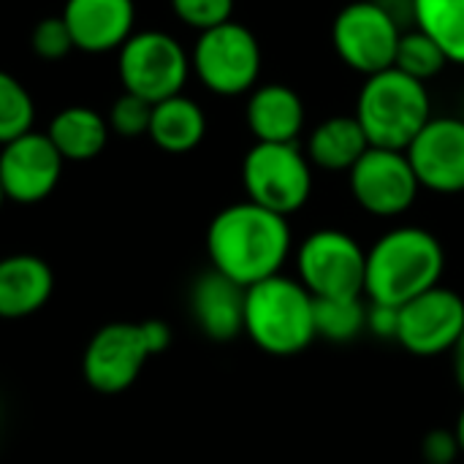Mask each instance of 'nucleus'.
Returning <instances> with one entry per match:
<instances>
[{"mask_svg":"<svg viewBox=\"0 0 464 464\" xmlns=\"http://www.w3.org/2000/svg\"><path fill=\"white\" fill-rule=\"evenodd\" d=\"M291 247L294 234L288 218L253 201H239L220 209L207 228L212 269L242 288L280 275L291 258Z\"/></svg>","mask_w":464,"mask_h":464,"instance_id":"nucleus-1","label":"nucleus"},{"mask_svg":"<svg viewBox=\"0 0 464 464\" xmlns=\"http://www.w3.org/2000/svg\"><path fill=\"white\" fill-rule=\"evenodd\" d=\"M446 272L443 242L421 226H397L367 250L364 299L402 307L440 285Z\"/></svg>","mask_w":464,"mask_h":464,"instance_id":"nucleus-2","label":"nucleus"},{"mask_svg":"<svg viewBox=\"0 0 464 464\" xmlns=\"http://www.w3.org/2000/svg\"><path fill=\"white\" fill-rule=\"evenodd\" d=\"M353 117L359 120L370 147L405 152L432 120V98L424 82L392 65L381 73L364 76Z\"/></svg>","mask_w":464,"mask_h":464,"instance_id":"nucleus-3","label":"nucleus"},{"mask_svg":"<svg viewBox=\"0 0 464 464\" xmlns=\"http://www.w3.org/2000/svg\"><path fill=\"white\" fill-rule=\"evenodd\" d=\"M245 334L269 356H296L315 337V296L288 275L245 291Z\"/></svg>","mask_w":464,"mask_h":464,"instance_id":"nucleus-4","label":"nucleus"},{"mask_svg":"<svg viewBox=\"0 0 464 464\" xmlns=\"http://www.w3.org/2000/svg\"><path fill=\"white\" fill-rule=\"evenodd\" d=\"M171 332L163 321L109 324L92 334L84 351V381L101 394H120L130 389L150 356L169 348Z\"/></svg>","mask_w":464,"mask_h":464,"instance_id":"nucleus-5","label":"nucleus"},{"mask_svg":"<svg viewBox=\"0 0 464 464\" xmlns=\"http://www.w3.org/2000/svg\"><path fill=\"white\" fill-rule=\"evenodd\" d=\"M261 63L264 52L256 33L234 19L198 33L190 54V68L198 82L223 98H237L256 90Z\"/></svg>","mask_w":464,"mask_h":464,"instance_id":"nucleus-6","label":"nucleus"},{"mask_svg":"<svg viewBox=\"0 0 464 464\" xmlns=\"http://www.w3.org/2000/svg\"><path fill=\"white\" fill-rule=\"evenodd\" d=\"M242 185L247 201L288 218L313 196V163L296 144L256 141L242 160Z\"/></svg>","mask_w":464,"mask_h":464,"instance_id":"nucleus-7","label":"nucleus"},{"mask_svg":"<svg viewBox=\"0 0 464 464\" xmlns=\"http://www.w3.org/2000/svg\"><path fill=\"white\" fill-rule=\"evenodd\" d=\"M117 52V73L122 90L150 103L179 95L193 71L185 46L163 30L133 33Z\"/></svg>","mask_w":464,"mask_h":464,"instance_id":"nucleus-8","label":"nucleus"},{"mask_svg":"<svg viewBox=\"0 0 464 464\" xmlns=\"http://www.w3.org/2000/svg\"><path fill=\"white\" fill-rule=\"evenodd\" d=\"M296 280L315 296H364L367 250L340 228H318L296 247Z\"/></svg>","mask_w":464,"mask_h":464,"instance_id":"nucleus-9","label":"nucleus"},{"mask_svg":"<svg viewBox=\"0 0 464 464\" xmlns=\"http://www.w3.org/2000/svg\"><path fill=\"white\" fill-rule=\"evenodd\" d=\"M402 33L378 0H353L332 22V46L351 71L372 76L394 65Z\"/></svg>","mask_w":464,"mask_h":464,"instance_id":"nucleus-10","label":"nucleus"},{"mask_svg":"<svg viewBox=\"0 0 464 464\" xmlns=\"http://www.w3.org/2000/svg\"><path fill=\"white\" fill-rule=\"evenodd\" d=\"M348 188L353 201L372 218H400L421 193L408 155L381 147H370L356 160L348 171Z\"/></svg>","mask_w":464,"mask_h":464,"instance_id":"nucleus-11","label":"nucleus"},{"mask_svg":"<svg viewBox=\"0 0 464 464\" xmlns=\"http://www.w3.org/2000/svg\"><path fill=\"white\" fill-rule=\"evenodd\" d=\"M464 332V299L438 285L400 307V332L397 343L421 359L440 356L459 345Z\"/></svg>","mask_w":464,"mask_h":464,"instance_id":"nucleus-12","label":"nucleus"},{"mask_svg":"<svg viewBox=\"0 0 464 464\" xmlns=\"http://www.w3.org/2000/svg\"><path fill=\"white\" fill-rule=\"evenodd\" d=\"M421 190L464 193V117H432L405 150Z\"/></svg>","mask_w":464,"mask_h":464,"instance_id":"nucleus-13","label":"nucleus"},{"mask_svg":"<svg viewBox=\"0 0 464 464\" xmlns=\"http://www.w3.org/2000/svg\"><path fill=\"white\" fill-rule=\"evenodd\" d=\"M63 174V155L46 133L27 130L0 150V188L5 198L35 204L46 198Z\"/></svg>","mask_w":464,"mask_h":464,"instance_id":"nucleus-14","label":"nucleus"},{"mask_svg":"<svg viewBox=\"0 0 464 464\" xmlns=\"http://www.w3.org/2000/svg\"><path fill=\"white\" fill-rule=\"evenodd\" d=\"M63 19L73 38V49L111 52L120 49L136 24L133 0H65Z\"/></svg>","mask_w":464,"mask_h":464,"instance_id":"nucleus-15","label":"nucleus"},{"mask_svg":"<svg viewBox=\"0 0 464 464\" xmlns=\"http://www.w3.org/2000/svg\"><path fill=\"white\" fill-rule=\"evenodd\" d=\"M304 101L283 82L258 84L247 92L245 122L256 141L296 144L304 130Z\"/></svg>","mask_w":464,"mask_h":464,"instance_id":"nucleus-16","label":"nucleus"},{"mask_svg":"<svg viewBox=\"0 0 464 464\" xmlns=\"http://www.w3.org/2000/svg\"><path fill=\"white\" fill-rule=\"evenodd\" d=\"M245 291L234 280L209 269L201 275L190 291V310L198 329L215 340L228 343L245 332Z\"/></svg>","mask_w":464,"mask_h":464,"instance_id":"nucleus-17","label":"nucleus"},{"mask_svg":"<svg viewBox=\"0 0 464 464\" xmlns=\"http://www.w3.org/2000/svg\"><path fill=\"white\" fill-rule=\"evenodd\" d=\"M54 288L52 269L38 256L0 258V318H27L38 313Z\"/></svg>","mask_w":464,"mask_h":464,"instance_id":"nucleus-18","label":"nucleus"},{"mask_svg":"<svg viewBox=\"0 0 464 464\" xmlns=\"http://www.w3.org/2000/svg\"><path fill=\"white\" fill-rule=\"evenodd\" d=\"M370 150V141L353 114H334L321 120L307 136L304 155L313 169L321 171H351L356 160Z\"/></svg>","mask_w":464,"mask_h":464,"instance_id":"nucleus-19","label":"nucleus"},{"mask_svg":"<svg viewBox=\"0 0 464 464\" xmlns=\"http://www.w3.org/2000/svg\"><path fill=\"white\" fill-rule=\"evenodd\" d=\"M155 147L171 155H185L196 150L207 136V114L204 109L188 95H171L152 106L150 130Z\"/></svg>","mask_w":464,"mask_h":464,"instance_id":"nucleus-20","label":"nucleus"},{"mask_svg":"<svg viewBox=\"0 0 464 464\" xmlns=\"http://www.w3.org/2000/svg\"><path fill=\"white\" fill-rule=\"evenodd\" d=\"M109 120L90 106H68L49 122V141L63 160H90L103 152L109 141Z\"/></svg>","mask_w":464,"mask_h":464,"instance_id":"nucleus-21","label":"nucleus"},{"mask_svg":"<svg viewBox=\"0 0 464 464\" xmlns=\"http://www.w3.org/2000/svg\"><path fill=\"white\" fill-rule=\"evenodd\" d=\"M413 24L443 49L449 63L464 65V0H413Z\"/></svg>","mask_w":464,"mask_h":464,"instance_id":"nucleus-22","label":"nucleus"},{"mask_svg":"<svg viewBox=\"0 0 464 464\" xmlns=\"http://www.w3.org/2000/svg\"><path fill=\"white\" fill-rule=\"evenodd\" d=\"M367 334V299L364 296H329L315 299V337L326 343H353Z\"/></svg>","mask_w":464,"mask_h":464,"instance_id":"nucleus-23","label":"nucleus"},{"mask_svg":"<svg viewBox=\"0 0 464 464\" xmlns=\"http://www.w3.org/2000/svg\"><path fill=\"white\" fill-rule=\"evenodd\" d=\"M446 65H449V60H446L443 49L430 35H424L416 27L402 33L400 46H397V57H394V68H400L402 73H408V76H413V79L427 84Z\"/></svg>","mask_w":464,"mask_h":464,"instance_id":"nucleus-24","label":"nucleus"},{"mask_svg":"<svg viewBox=\"0 0 464 464\" xmlns=\"http://www.w3.org/2000/svg\"><path fill=\"white\" fill-rule=\"evenodd\" d=\"M33 120L35 106L24 84L16 76L0 71V144H8L33 130Z\"/></svg>","mask_w":464,"mask_h":464,"instance_id":"nucleus-25","label":"nucleus"},{"mask_svg":"<svg viewBox=\"0 0 464 464\" xmlns=\"http://www.w3.org/2000/svg\"><path fill=\"white\" fill-rule=\"evenodd\" d=\"M152 106L155 103H150L133 92H122L109 111V128L120 136H128V139L144 136L150 130Z\"/></svg>","mask_w":464,"mask_h":464,"instance_id":"nucleus-26","label":"nucleus"},{"mask_svg":"<svg viewBox=\"0 0 464 464\" xmlns=\"http://www.w3.org/2000/svg\"><path fill=\"white\" fill-rule=\"evenodd\" d=\"M234 3L237 0H171V11L182 24L204 33L223 22H231Z\"/></svg>","mask_w":464,"mask_h":464,"instance_id":"nucleus-27","label":"nucleus"},{"mask_svg":"<svg viewBox=\"0 0 464 464\" xmlns=\"http://www.w3.org/2000/svg\"><path fill=\"white\" fill-rule=\"evenodd\" d=\"M30 46L44 60H60L73 49V38L68 33V24L63 16H46L33 27Z\"/></svg>","mask_w":464,"mask_h":464,"instance_id":"nucleus-28","label":"nucleus"},{"mask_svg":"<svg viewBox=\"0 0 464 464\" xmlns=\"http://www.w3.org/2000/svg\"><path fill=\"white\" fill-rule=\"evenodd\" d=\"M421 457L424 464H454L462 457L459 440L454 430H432L421 440Z\"/></svg>","mask_w":464,"mask_h":464,"instance_id":"nucleus-29","label":"nucleus"},{"mask_svg":"<svg viewBox=\"0 0 464 464\" xmlns=\"http://www.w3.org/2000/svg\"><path fill=\"white\" fill-rule=\"evenodd\" d=\"M397 332H400V307L367 302V334L397 343Z\"/></svg>","mask_w":464,"mask_h":464,"instance_id":"nucleus-30","label":"nucleus"},{"mask_svg":"<svg viewBox=\"0 0 464 464\" xmlns=\"http://www.w3.org/2000/svg\"><path fill=\"white\" fill-rule=\"evenodd\" d=\"M378 3L383 5V11H386L400 27H405V24L413 22V0H378Z\"/></svg>","mask_w":464,"mask_h":464,"instance_id":"nucleus-31","label":"nucleus"},{"mask_svg":"<svg viewBox=\"0 0 464 464\" xmlns=\"http://www.w3.org/2000/svg\"><path fill=\"white\" fill-rule=\"evenodd\" d=\"M454 435H457V440H459V449H462V454H464V408L459 411V416H457V424H454Z\"/></svg>","mask_w":464,"mask_h":464,"instance_id":"nucleus-32","label":"nucleus"},{"mask_svg":"<svg viewBox=\"0 0 464 464\" xmlns=\"http://www.w3.org/2000/svg\"><path fill=\"white\" fill-rule=\"evenodd\" d=\"M454 353H462L464 356V332H462V337H459V345L454 348Z\"/></svg>","mask_w":464,"mask_h":464,"instance_id":"nucleus-33","label":"nucleus"},{"mask_svg":"<svg viewBox=\"0 0 464 464\" xmlns=\"http://www.w3.org/2000/svg\"><path fill=\"white\" fill-rule=\"evenodd\" d=\"M3 201H5V193H3V188H0V207H3Z\"/></svg>","mask_w":464,"mask_h":464,"instance_id":"nucleus-34","label":"nucleus"}]
</instances>
